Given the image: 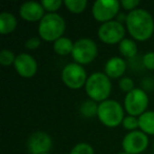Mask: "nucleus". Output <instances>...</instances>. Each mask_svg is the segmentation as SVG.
Instances as JSON below:
<instances>
[{"label":"nucleus","mask_w":154,"mask_h":154,"mask_svg":"<svg viewBox=\"0 0 154 154\" xmlns=\"http://www.w3.org/2000/svg\"><path fill=\"white\" fill-rule=\"evenodd\" d=\"M127 31L134 40L146 41L154 33V20L152 15L143 9H136L127 15Z\"/></svg>","instance_id":"nucleus-1"},{"label":"nucleus","mask_w":154,"mask_h":154,"mask_svg":"<svg viewBox=\"0 0 154 154\" xmlns=\"http://www.w3.org/2000/svg\"><path fill=\"white\" fill-rule=\"evenodd\" d=\"M66 20L57 13H48L38 24V35L42 40L55 42L66 32Z\"/></svg>","instance_id":"nucleus-2"},{"label":"nucleus","mask_w":154,"mask_h":154,"mask_svg":"<svg viewBox=\"0 0 154 154\" xmlns=\"http://www.w3.org/2000/svg\"><path fill=\"white\" fill-rule=\"evenodd\" d=\"M85 89L89 98L96 103H103L109 99L112 91V84L105 73L95 72L88 77Z\"/></svg>","instance_id":"nucleus-3"},{"label":"nucleus","mask_w":154,"mask_h":154,"mask_svg":"<svg viewBox=\"0 0 154 154\" xmlns=\"http://www.w3.org/2000/svg\"><path fill=\"white\" fill-rule=\"evenodd\" d=\"M124 111V108L118 101L114 99H107L98 103L97 117L103 126L115 128L122 124V120L126 117Z\"/></svg>","instance_id":"nucleus-4"},{"label":"nucleus","mask_w":154,"mask_h":154,"mask_svg":"<svg viewBox=\"0 0 154 154\" xmlns=\"http://www.w3.org/2000/svg\"><path fill=\"white\" fill-rule=\"evenodd\" d=\"M98 54V48L94 40L90 38H80L74 42L72 58L76 63L84 66L94 61Z\"/></svg>","instance_id":"nucleus-5"},{"label":"nucleus","mask_w":154,"mask_h":154,"mask_svg":"<svg viewBox=\"0 0 154 154\" xmlns=\"http://www.w3.org/2000/svg\"><path fill=\"white\" fill-rule=\"evenodd\" d=\"M124 106L129 115L139 117L147 111L149 106V97L143 89L135 88L134 90L126 94Z\"/></svg>","instance_id":"nucleus-6"},{"label":"nucleus","mask_w":154,"mask_h":154,"mask_svg":"<svg viewBox=\"0 0 154 154\" xmlns=\"http://www.w3.org/2000/svg\"><path fill=\"white\" fill-rule=\"evenodd\" d=\"M61 79L68 88L72 90H78L86 86L88 76L84 66L76 62H72V63H68L62 69Z\"/></svg>","instance_id":"nucleus-7"},{"label":"nucleus","mask_w":154,"mask_h":154,"mask_svg":"<svg viewBox=\"0 0 154 154\" xmlns=\"http://www.w3.org/2000/svg\"><path fill=\"white\" fill-rule=\"evenodd\" d=\"M126 34V28L122 22L117 20H112V21L103 23L98 28L97 31V36L99 40L105 45H119L120 41L125 39Z\"/></svg>","instance_id":"nucleus-8"},{"label":"nucleus","mask_w":154,"mask_h":154,"mask_svg":"<svg viewBox=\"0 0 154 154\" xmlns=\"http://www.w3.org/2000/svg\"><path fill=\"white\" fill-rule=\"evenodd\" d=\"M120 2L116 0H97L93 3L92 15L96 21L106 23L114 20L119 14Z\"/></svg>","instance_id":"nucleus-9"},{"label":"nucleus","mask_w":154,"mask_h":154,"mask_svg":"<svg viewBox=\"0 0 154 154\" xmlns=\"http://www.w3.org/2000/svg\"><path fill=\"white\" fill-rule=\"evenodd\" d=\"M149 138L148 135L140 130L129 132L122 139V149L128 154H140L148 148Z\"/></svg>","instance_id":"nucleus-10"},{"label":"nucleus","mask_w":154,"mask_h":154,"mask_svg":"<svg viewBox=\"0 0 154 154\" xmlns=\"http://www.w3.org/2000/svg\"><path fill=\"white\" fill-rule=\"evenodd\" d=\"M26 147L29 154H47L53 147V140L47 132L37 131L29 137Z\"/></svg>","instance_id":"nucleus-11"},{"label":"nucleus","mask_w":154,"mask_h":154,"mask_svg":"<svg viewBox=\"0 0 154 154\" xmlns=\"http://www.w3.org/2000/svg\"><path fill=\"white\" fill-rule=\"evenodd\" d=\"M14 69L22 78H32L36 75L38 64L32 55L28 53H21L16 57Z\"/></svg>","instance_id":"nucleus-12"},{"label":"nucleus","mask_w":154,"mask_h":154,"mask_svg":"<svg viewBox=\"0 0 154 154\" xmlns=\"http://www.w3.org/2000/svg\"><path fill=\"white\" fill-rule=\"evenodd\" d=\"M19 15L23 20L29 22L39 21L45 16V9L41 2L37 1H26L19 8Z\"/></svg>","instance_id":"nucleus-13"},{"label":"nucleus","mask_w":154,"mask_h":154,"mask_svg":"<svg viewBox=\"0 0 154 154\" xmlns=\"http://www.w3.org/2000/svg\"><path fill=\"white\" fill-rule=\"evenodd\" d=\"M127 71V62L124 58L114 56L107 60L105 64V74L110 79L122 78Z\"/></svg>","instance_id":"nucleus-14"},{"label":"nucleus","mask_w":154,"mask_h":154,"mask_svg":"<svg viewBox=\"0 0 154 154\" xmlns=\"http://www.w3.org/2000/svg\"><path fill=\"white\" fill-rule=\"evenodd\" d=\"M17 19L15 15L9 12H2L0 14V33L2 35L11 34L17 28Z\"/></svg>","instance_id":"nucleus-15"},{"label":"nucleus","mask_w":154,"mask_h":154,"mask_svg":"<svg viewBox=\"0 0 154 154\" xmlns=\"http://www.w3.org/2000/svg\"><path fill=\"white\" fill-rule=\"evenodd\" d=\"M139 130L147 135H154V111H146L138 117Z\"/></svg>","instance_id":"nucleus-16"},{"label":"nucleus","mask_w":154,"mask_h":154,"mask_svg":"<svg viewBox=\"0 0 154 154\" xmlns=\"http://www.w3.org/2000/svg\"><path fill=\"white\" fill-rule=\"evenodd\" d=\"M73 48H74V42L70 38L64 36L53 43L54 52L59 56H66L69 54H72Z\"/></svg>","instance_id":"nucleus-17"},{"label":"nucleus","mask_w":154,"mask_h":154,"mask_svg":"<svg viewBox=\"0 0 154 154\" xmlns=\"http://www.w3.org/2000/svg\"><path fill=\"white\" fill-rule=\"evenodd\" d=\"M118 50L119 53L124 56L125 58H134L137 54V45L135 40L130 38H125L124 40L120 41L118 45Z\"/></svg>","instance_id":"nucleus-18"},{"label":"nucleus","mask_w":154,"mask_h":154,"mask_svg":"<svg viewBox=\"0 0 154 154\" xmlns=\"http://www.w3.org/2000/svg\"><path fill=\"white\" fill-rule=\"evenodd\" d=\"M80 114L86 118H93L94 116H97L98 112V103L92 99L84 101L79 108Z\"/></svg>","instance_id":"nucleus-19"},{"label":"nucleus","mask_w":154,"mask_h":154,"mask_svg":"<svg viewBox=\"0 0 154 154\" xmlns=\"http://www.w3.org/2000/svg\"><path fill=\"white\" fill-rule=\"evenodd\" d=\"M63 5L71 13L80 14L87 9L88 1L87 0H64Z\"/></svg>","instance_id":"nucleus-20"},{"label":"nucleus","mask_w":154,"mask_h":154,"mask_svg":"<svg viewBox=\"0 0 154 154\" xmlns=\"http://www.w3.org/2000/svg\"><path fill=\"white\" fill-rule=\"evenodd\" d=\"M16 57L17 56L14 54L13 51L8 49H3L2 51L0 52V63L2 64L3 66H9L11 64L14 66Z\"/></svg>","instance_id":"nucleus-21"},{"label":"nucleus","mask_w":154,"mask_h":154,"mask_svg":"<svg viewBox=\"0 0 154 154\" xmlns=\"http://www.w3.org/2000/svg\"><path fill=\"white\" fill-rule=\"evenodd\" d=\"M69 154H94V149L88 143H79L72 148Z\"/></svg>","instance_id":"nucleus-22"},{"label":"nucleus","mask_w":154,"mask_h":154,"mask_svg":"<svg viewBox=\"0 0 154 154\" xmlns=\"http://www.w3.org/2000/svg\"><path fill=\"white\" fill-rule=\"evenodd\" d=\"M122 127H124L126 130L130 131H136L137 129H139V120L138 117H135L132 115H128L124 118L122 120Z\"/></svg>","instance_id":"nucleus-23"},{"label":"nucleus","mask_w":154,"mask_h":154,"mask_svg":"<svg viewBox=\"0 0 154 154\" xmlns=\"http://www.w3.org/2000/svg\"><path fill=\"white\" fill-rule=\"evenodd\" d=\"M45 11L49 12V13H56L58 10L60 9L63 2L61 0H42L41 1Z\"/></svg>","instance_id":"nucleus-24"},{"label":"nucleus","mask_w":154,"mask_h":154,"mask_svg":"<svg viewBox=\"0 0 154 154\" xmlns=\"http://www.w3.org/2000/svg\"><path fill=\"white\" fill-rule=\"evenodd\" d=\"M118 86H119L120 90L122 92H125L126 94H128L129 92H131L132 90H134V82H133L132 78L130 77H122L119 79V82H118Z\"/></svg>","instance_id":"nucleus-25"},{"label":"nucleus","mask_w":154,"mask_h":154,"mask_svg":"<svg viewBox=\"0 0 154 154\" xmlns=\"http://www.w3.org/2000/svg\"><path fill=\"white\" fill-rule=\"evenodd\" d=\"M143 66L147 70L154 71V52H148L143 56Z\"/></svg>","instance_id":"nucleus-26"},{"label":"nucleus","mask_w":154,"mask_h":154,"mask_svg":"<svg viewBox=\"0 0 154 154\" xmlns=\"http://www.w3.org/2000/svg\"><path fill=\"white\" fill-rule=\"evenodd\" d=\"M140 5L138 0H122L120 1V7H122V9H125L126 11H129V13L134 10L138 9V5Z\"/></svg>","instance_id":"nucleus-27"},{"label":"nucleus","mask_w":154,"mask_h":154,"mask_svg":"<svg viewBox=\"0 0 154 154\" xmlns=\"http://www.w3.org/2000/svg\"><path fill=\"white\" fill-rule=\"evenodd\" d=\"M41 38L40 37H31L24 43V47L28 50H36L40 47Z\"/></svg>","instance_id":"nucleus-28"},{"label":"nucleus","mask_w":154,"mask_h":154,"mask_svg":"<svg viewBox=\"0 0 154 154\" xmlns=\"http://www.w3.org/2000/svg\"><path fill=\"white\" fill-rule=\"evenodd\" d=\"M118 154H128V153H126V152H120V153H118Z\"/></svg>","instance_id":"nucleus-29"},{"label":"nucleus","mask_w":154,"mask_h":154,"mask_svg":"<svg viewBox=\"0 0 154 154\" xmlns=\"http://www.w3.org/2000/svg\"><path fill=\"white\" fill-rule=\"evenodd\" d=\"M153 149H154V143H153Z\"/></svg>","instance_id":"nucleus-30"},{"label":"nucleus","mask_w":154,"mask_h":154,"mask_svg":"<svg viewBox=\"0 0 154 154\" xmlns=\"http://www.w3.org/2000/svg\"><path fill=\"white\" fill-rule=\"evenodd\" d=\"M47 154H51V153H47Z\"/></svg>","instance_id":"nucleus-31"}]
</instances>
